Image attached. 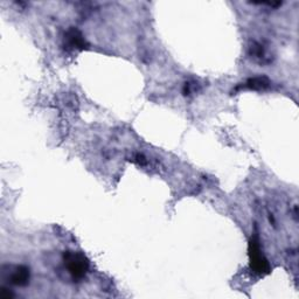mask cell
<instances>
[{"label":"cell","instance_id":"6da1fadb","mask_svg":"<svg viewBox=\"0 0 299 299\" xmlns=\"http://www.w3.org/2000/svg\"><path fill=\"white\" fill-rule=\"evenodd\" d=\"M64 262L67 264V269L73 276L74 280H81L87 274L89 263L82 254L67 253L64 254Z\"/></svg>","mask_w":299,"mask_h":299},{"label":"cell","instance_id":"7a4b0ae2","mask_svg":"<svg viewBox=\"0 0 299 299\" xmlns=\"http://www.w3.org/2000/svg\"><path fill=\"white\" fill-rule=\"evenodd\" d=\"M249 254H250V261H252V268L254 271L257 274H267L269 273L270 268L269 263L266 257L263 256V254L261 253L259 242L256 240H252L249 246Z\"/></svg>","mask_w":299,"mask_h":299},{"label":"cell","instance_id":"3957f363","mask_svg":"<svg viewBox=\"0 0 299 299\" xmlns=\"http://www.w3.org/2000/svg\"><path fill=\"white\" fill-rule=\"evenodd\" d=\"M66 40L68 46L75 48V49H84L87 47V42H85L83 35L76 28H70L68 30L66 34Z\"/></svg>","mask_w":299,"mask_h":299},{"label":"cell","instance_id":"277c9868","mask_svg":"<svg viewBox=\"0 0 299 299\" xmlns=\"http://www.w3.org/2000/svg\"><path fill=\"white\" fill-rule=\"evenodd\" d=\"M29 281V269L26 267H18L13 271L11 276V283L19 287H23Z\"/></svg>","mask_w":299,"mask_h":299},{"label":"cell","instance_id":"5b68a950","mask_svg":"<svg viewBox=\"0 0 299 299\" xmlns=\"http://www.w3.org/2000/svg\"><path fill=\"white\" fill-rule=\"evenodd\" d=\"M269 87H270V81L268 80L267 77H262V76L249 78V80L243 84V88L254 89V90H264V89H268Z\"/></svg>","mask_w":299,"mask_h":299},{"label":"cell","instance_id":"8992f818","mask_svg":"<svg viewBox=\"0 0 299 299\" xmlns=\"http://www.w3.org/2000/svg\"><path fill=\"white\" fill-rule=\"evenodd\" d=\"M12 294L9 292V290H7V289H1V291H0V298L1 299H9L12 298Z\"/></svg>","mask_w":299,"mask_h":299}]
</instances>
